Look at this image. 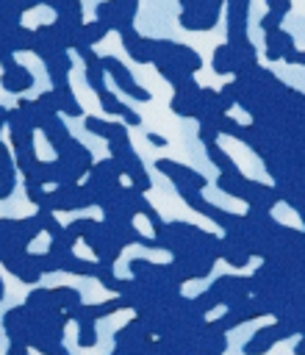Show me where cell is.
<instances>
[{
    "label": "cell",
    "mask_w": 305,
    "mask_h": 355,
    "mask_svg": "<svg viewBox=\"0 0 305 355\" xmlns=\"http://www.w3.org/2000/svg\"><path fill=\"white\" fill-rule=\"evenodd\" d=\"M103 69H108V72L114 75V80H116L128 94H133L136 100H150V94H147L141 86H136V83H133V78L125 72V67H122L116 58H103Z\"/></svg>",
    "instance_id": "1"
},
{
    "label": "cell",
    "mask_w": 305,
    "mask_h": 355,
    "mask_svg": "<svg viewBox=\"0 0 305 355\" xmlns=\"http://www.w3.org/2000/svg\"><path fill=\"white\" fill-rule=\"evenodd\" d=\"M31 83H33V78H31L28 69H22V67H14V72L6 78V86L14 89V92H17V89H28Z\"/></svg>",
    "instance_id": "2"
},
{
    "label": "cell",
    "mask_w": 305,
    "mask_h": 355,
    "mask_svg": "<svg viewBox=\"0 0 305 355\" xmlns=\"http://www.w3.org/2000/svg\"><path fill=\"white\" fill-rule=\"evenodd\" d=\"M97 333H94V319L80 316V347H94Z\"/></svg>",
    "instance_id": "3"
},
{
    "label": "cell",
    "mask_w": 305,
    "mask_h": 355,
    "mask_svg": "<svg viewBox=\"0 0 305 355\" xmlns=\"http://www.w3.org/2000/svg\"><path fill=\"white\" fill-rule=\"evenodd\" d=\"M100 103H103V108H105L108 114H122V116H125V111H128V108H125L122 103H116V97H114V94H108L105 89L100 92Z\"/></svg>",
    "instance_id": "4"
},
{
    "label": "cell",
    "mask_w": 305,
    "mask_h": 355,
    "mask_svg": "<svg viewBox=\"0 0 305 355\" xmlns=\"http://www.w3.org/2000/svg\"><path fill=\"white\" fill-rule=\"evenodd\" d=\"M147 139H150V141H152V144H155V147H164V144H166V141H164V139H161V136H152V133H150V136H147Z\"/></svg>",
    "instance_id": "5"
}]
</instances>
